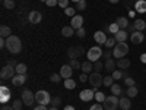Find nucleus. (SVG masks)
<instances>
[{
  "label": "nucleus",
  "mask_w": 146,
  "mask_h": 110,
  "mask_svg": "<svg viewBox=\"0 0 146 110\" xmlns=\"http://www.w3.org/2000/svg\"><path fill=\"white\" fill-rule=\"evenodd\" d=\"M35 101L38 103V104H44V106H47V104H50V103H51V97H50V94H48V91H45V90H40V91H36V93H35Z\"/></svg>",
  "instance_id": "5"
},
{
  "label": "nucleus",
  "mask_w": 146,
  "mask_h": 110,
  "mask_svg": "<svg viewBox=\"0 0 146 110\" xmlns=\"http://www.w3.org/2000/svg\"><path fill=\"white\" fill-rule=\"evenodd\" d=\"M108 2H110V3H118L120 0H108Z\"/></svg>",
  "instance_id": "59"
},
{
  "label": "nucleus",
  "mask_w": 146,
  "mask_h": 110,
  "mask_svg": "<svg viewBox=\"0 0 146 110\" xmlns=\"http://www.w3.org/2000/svg\"><path fill=\"white\" fill-rule=\"evenodd\" d=\"M73 34H75V28H72V27H63L62 28V35L63 37H72Z\"/></svg>",
  "instance_id": "28"
},
{
  "label": "nucleus",
  "mask_w": 146,
  "mask_h": 110,
  "mask_svg": "<svg viewBox=\"0 0 146 110\" xmlns=\"http://www.w3.org/2000/svg\"><path fill=\"white\" fill-rule=\"evenodd\" d=\"M10 97H12V93L7 87H5V85H2L0 87V103H7L10 100Z\"/></svg>",
  "instance_id": "10"
},
{
  "label": "nucleus",
  "mask_w": 146,
  "mask_h": 110,
  "mask_svg": "<svg viewBox=\"0 0 146 110\" xmlns=\"http://www.w3.org/2000/svg\"><path fill=\"white\" fill-rule=\"evenodd\" d=\"M3 6H5L6 9H15V2H13V0H5Z\"/></svg>",
  "instance_id": "44"
},
{
  "label": "nucleus",
  "mask_w": 146,
  "mask_h": 110,
  "mask_svg": "<svg viewBox=\"0 0 146 110\" xmlns=\"http://www.w3.org/2000/svg\"><path fill=\"white\" fill-rule=\"evenodd\" d=\"M105 99H107V97H105V94L102 91H95V100L98 103H104Z\"/></svg>",
  "instance_id": "33"
},
{
  "label": "nucleus",
  "mask_w": 146,
  "mask_h": 110,
  "mask_svg": "<svg viewBox=\"0 0 146 110\" xmlns=\"http://www.w3.org/2000/svg\"><path fill=\"white\" fill-rule=\"evenodd\" d=\"M79 79H80V82H86V81H89V78L86 76V73H82V75L79 76Z\"/></svg>",
  "instance_id": "52"
},
{
  "label": "nucleus",
  "mask_w": 146,
  "mask_h": 110,
  "mask_svg": "<svg viewBox=\"0 0 146 110\" xmlns=\"http://www.w3.org/2000/svg\"><path fill=\"white\" fill-rule=\"evenodd\" d=\"M64 110H75V107H73V106H66Z\"/></svg>",
  "instance_id": "58"
},
{
  "label": "nucleus",
  "mask_w": 146,
  "mask_h": 110,
  "mask_svg": "<svg viewBox=\"0 0 146 110\" xmlns=\"http://www.w3.org/2000/svg\"><path fill=\"white\" fill-rule=\"evenodd\" d=\"M110 88H111V94H113V95H117V97H118L120 94H123V91H121V87H120L118 84H113Z\"/></svg>",
  "instance_id": "31"
},
{
  "label": "nucleus",
  "mask_w": 146,
  "mask_h": 110,
  "mask_svg": "<svg viewBox=\"0 0 146 110\" xmlns=\"http://www.w3.org/2000/svg\"><path fill=\"white\" fill-rule=\"evenodd\" d=\"M137 87L136 85H133V87H127V90H126V95L129 97V99H131V97H136L137 95Z\"/></svg>",
  "instance_id": "27"
},
{
  "label": "nucleus",
  "mask_w": 146,
  "mask_h": 110,
  "mask_svg": "<svg viewBox=\"0 0 146 110\" xmlns=\"http://www.w3.org/2000/svg\"><path fill=\"white\" fill-rule=\"evenodd\" d=\"M27 81V73H16V75L12 78V84L15 85V87H21Z\"/></svg>",
  "instance_id": "11"
},
{
  "label": "nucleus",
  "mask_w": 146,
  "mask_h": 110,
  "mask_svg": "<svg viewBox=\"0 0 146 110\" xmlns=\"http://www.w3.org/2000/svg\"><path fill=\"white\" fill-rule=\"evenodd\" d=\"M102 107H104L102 104L95 103V104H92V106H91V109H89V110H102Z\"/></svg>",
  "instance_id": "50"
},
{
  "label": "nucleus",
  "mask_w": 146,
  "mask_h": 110,
  "mask_svg": "<svg viewBox=\"0 0 146 110\" xmlns=\"http://www.w3.org/2000/svg\"><path fill=\"white\" fill-rule=\"evenodd\" d=\"M50 104H51L53 107H58L60 104H62V99H60V97H53Z\"/></svg>",
  "instance_id": "43"
},
{
  "label": "nucleus",
  "mask_w": 146,
  "mask_h": 110,
  "mask_svg": "<svg viewBox=\"0 0 146 110\" xmlns=\"http://www.w3.org/2000/svg\"><path fill=\"white\" fill-rule=\"evenodd\" d=\"M41 2H47V0H41Z\"/></svg>",
  "instance_id": "62"
},
{
  "label": "nucleus",
  "mask_w": 146,
  "mask_h": 110,
  "mask_svg": "<svg viewBox=\"0 0 146 110\" xmlns=\"http://www.w3.org/2000/svg\"><path fill=\"white\" fill-rule=\"evenodd\" d=\"M16 75V69L15 66H12V65H6L2 68V70H0V78H2V81H7V79H12Z\"/></svg>",
  "instance_id": "4"
},
{
  "label": "nucleus",
  "mask_w": 146,
  "mask_h": 110,
  "mask_svg": "<svg viewBox=\"0 0 146 110\" xmlns=\"http://www.w3.org/2000/svg\"><path fill=\"white\" fill-rule=\"evenodd\" d=\"M129 53V46L124 43H117L115 47H114V52H113V56L115 59H121V57H124L126 54Z\"/></svg>",
  "instance_id": "6"
},
{
  "label": "nucleus",
  "mask_w": 146,
  "mask_h": 110,
  "mask_svg": "<svg viewBox=\"0 0 146 110\" xmlns=\"http://www.w3.org/2000/svg\"><path fill=\"white\" fill-rule=\"evenodd\" d=\"M114 79H126L127 78V72L123 70V69H115L113 72V75H111Z\"/></svg>",
  "instance_id": "21"
},
{
  "label": "nucleus",
  "mask_w": 146,
  "mask_h": 110,
  "mask_svg": "<svg viewBox=\"0 0 146 110\" xmlns=\"http://www.w3.org/2000/svg\"><path fill=\"white\" fill-rule=\"evenodd\" d=\"M70 2H75V3H78V2H80V0H70Z\"/></svg>",
  "instance_id": "60"
},
{
  "label": "nucleus",
  "mask_w": 146,
  "mask_h": 110,
  "mask_svg": "<svg viewBox=\"0 0 146 110\" xmlns=\"http://www.w3.org/2000/svg\"><path fill=\"white\" fill-rule=\"evenodd\" d=\"M76 48H78V53H79V56H83V54H85V48H83L82 46H76Z\"/></svg>",
  "instance_id": "51"
},
{
  "label": "nucleus",
  "mask_w": 146,
  "mask_h": 110,
  "mask_svg": "<svg viewBox=\"0 0 146 110\" xmlns=\"http://www.w3.org/2000/svg\"><path fill=\"white\" fill-rule=\"evenodd\" d=\"M114 38H115L117 43H124V41L127 40V32H126V30H120V31L114 35Z\"/></svg>",
  "instance_id": "20"
},
{
  "label": "nucleus",
  "mask_w": 146,
  "mask_h": 110,
  "mask_svg": "<svg viewBox=\"0 0 146 110\" xmlns=\"http://www.w3.org/2000/svg\"><path fill=\"white\" fill-rule=\"evenodd\" d=\"M127 30H129V32H131V34H133V32H135V31H136V28H135V25H129V27H127Z\"/></svg>",
  "instance_id": "56"
},
{
  "label": "nucleus",
  "mask_w": 146,
  "mask_h": 110,
  "mask_svg": "<svg viewBox=\"0 0 146 110\" xmlns=\"http://www.w3.org/2000/svg\"><path fill=\"white\" fill-rule=\"evenodd\" d=\"M114 44H117V41H115V38H114V37H111V38H108V40H107V43H105V47H107V48H113V47H115Z\"/></svg>",
  "instance_id": "39"
},
{
  "label": "nucleus",
  "mask_w": 146,
  "mask_h": 110,
  "mask_svg": "<svg viewBox=\"0 0 146 110\" xmlns=\"http://www.w3.org/2000/svg\"><path fill=\"white\" fill-rule=\"evenodd\" d=\"M102 68H104V65H102V62H101V60H96V62H94V70L95 72H101L102 70Z\"/></svg>",
  "instance_id": "35"
},
{
  "label": "nucleus",
  "mask_w": 146,
  "mask_h": 110,
  "mask_svg": "<svg viewBox=\"0 0 146 110\" xmlns=\"http://www.w3.org/2000/svg\"><path fill=\"white\" fill-rule=\"evenodd\" d=\"M82 25H83V18L80 15H76V16L72 18V21H70V27L72 28L79 30V28H82Z\"/></svg>",
  "instance_id": "15"
},
{
  "label": "nucleus",
  "mask_w": 146,
  "mask_h": 110,
  "mask_svg": "<svg viewBox=\"0 0 146 110\" xmlns=\"http://www.w3.org/2000/svg\"><path fill=\"white\" fill-rule=\"evenodd\" d=\"M64 13H66L67 16H72V18H73V16H76V9H75V7H66V9H64Z\"/></svg>",
  "instance_id": "38"
},
{
  "label": "nucleus",
  "mask_w": 146,
  "mask_h": 110,
  "mask_svg": "<svg viewBox=\"0 0 146 110\" xmlns=\"http://www.w3.org/2000/svg\"><path fill=\"white\" fill-rule=\"evenodd\" d=\"M12 106H13L15 110H22V106H25V104H23V101H22V99H21V100H15Z\"/></svg>",
  "instance_id": "40"
},
{
  "label": "nucleus",
  "mask_w": 146,
  "mask_h": 110,
  "mask_svg": "<svg viewBox=\"0 0 146 110\" xmlns=\"http://www.w3.org/2000/svg\"><path fill=\"white\" fill-rule=\"evenodd\" d=\"M133 25H135L136 31H145V30H146V22H145L143 19H136Z\"/></svg>",
  "instance_id": "26"
},
{
  "label": "nucleus",
  "mask_w": 146,
  "mask_h": 110,
  "mask_svg": "<svg viewBox=\"0 0 146 110\" xmlns=\"http://www.w3.org/2000/svg\"><path fill=\"white\" fill-rule=\"evenodd\" d=\"M48 110H57V107H51V109H48Z\"/></svg>",
  "instance_id": "61"
},
{
  "label": "nucleus",
  "mask_w": 146,
  "mask_h": 110,
  "mask_svg": "<svg viewBox=\"0 0 146 110\" xmlns=\"http://www.w3.org/2000/svg\"><path fill=\"white\" fill-rule=\"evenodd\" d=\"M75 9L76 10H85V9H86V0H80V2H78Z\"/></svg>",
  "instance_id": "37"
},
{
  "label": "nucleus",
  "mask_w": 146,
  "mask_h": 110,
  "mask_svg": "<svg viewBox=\"0 0 146 110\" xmlns=\"http://www.w3.org/2000/svg\"><path fill=\"white\" fill-rule=\"evenodd\" d=\"M67 56L70 57V60H72V59H78V57H79L78 48H76V47H70L69 50H67Z\"/></svg>",
  "instance_id": "30"
},
{
  "label": "nucleus",
  "mask_w": 146,
  "mask_h": 110,
  "mask_svg": "<svg viewBox=\"0 0 146 110\" xmlns=\"http://www.w3.org/2000/svg\"><path fill=\"white\" fill-rule=\"evenodd\" d=\"M94 40L98 43V44H105L108 38H107V35H105L104 31H96V32L94 34Z\"/></svg>",
  "instance_id": "16"
},
{
  "label": "nucleus",
  "mask_w": 146,
  "mask_h": 110,
  "mask_svg": "<svg viewBox=\"0 0 146 110\" xmlns=\"http://www.w3.org/2000/svg\"><path fill=\"white\" fill-rule=\"evenodd\" d=\"M117 25L120 27V30H127V27L130 25L129 23V19L127 18H124V16H120V18H117Z\"/></svg>",
  "instance_id": "23"
},
{
  "label": "nucleus",
  "mask_w": 146,
  "mask_h": 110,
  "mask_svg": "<svg viewBox=\"0 0 146 110\" xmlns=\"http://www.w3.org/2000/svg\"><path fill=\"white\" fill-rule=\"evenodd\" d=\"M89 82H91V85L94 88H98V87H101V85L104 84V78L100 75L98 72H94V73H91V76H89Z\"/></svg>",
  "instance_id": "8"
},
{
  "label": "nucleus",
  "mask_w": 146,
  "mask_h": 110,
  "mask_svg": "<svg viewBox=\"0 0 146 110\" xmlns=\"http://www.w3.org/2000/svg\"><path fill=\"white\" fill-rule=\"evenodd\" d=\"M2 110H15V109H13V106H6V104H3V106H2Z\"/></svg>",
  "instance_id": "54"
},
{
  "label": "nucleus",
  "mask_w": 146,
  "mask_h": 110,
  "mask_svg": "<svg viewBox=\"0 0 146 110\" xmlns=\"http://www.w3.org/2000/svg\"><path fill=\"white\" fill-rule=\"evenodd\" d=\"M64 87L66 90H75L76 88V81L75 79H64Z\"/></svg>",
  "instance_id": "29"
},
{
  "label": "nucleus",
  "mask_w": 146,
  "mask_h": 110,
  "mask_svg": "<svg viewBox=\"0 0 146 110\" xmlns=\"http://www.w3.org/2000/svg\"><path fill=\"white\" fill-rule=\"evenodd\" d=\"M22 101H23V104H25V106L31 107L34 104V101H35V94H32L31 90H25V91L22 93Z\"/></svg>",
  "instance_id": "7"
},
{
  "label": "nucleus",
  "mask_w": 146,
  "mask_h": 110,
  "mask_svg": "<svg viewBox=\"0 0 146 110\" xmlns=\"http://www.w3.org/2000/svg\"><path fill=\"white\" fill-rule=\"evenodd\" d=\"M62 79H63V78H62V75H60V73H53V75L50 76V81H51V82H56V84L60 82Z\"/></svg>",
  "instance_id": "42"
},
{
  "label": "nucleus",
  "mask_w": 146,
  "mask_h": 110,
  "mask_svg": "<svg viewBox=\"0 0 146 110\" xmlns=\"http://www.w3.org/2000/svg\"><path fill=\"white\" fill-rule=\"evenodd\" d=\"M9 65H12V66H15V68H16V65H18V62H16V60H15V59H10V60H9Z\"/></svg>",
  "instance_id": "55"
},
{
  "label": "nucleus",
  "mask_w": 146,
  "mask_h": 110,
  "mask_svg": "<svg viewBox=\"0 0 146 110\" xmlns=\"http://www.w3.org/2000/svg\"><path fill=\"white\" fill-rule=\"evenodd\" d=\"M15 69H16V73H27V69L28 68H27L25 63H18Z\"/></svg>",
  "instance_id": "34"
},
{
  "label": "nucleus",
  "mask_w": 146,
  "mask_h": 110,
  "mask_svg": "<svg viewBox=\"0 0 146 110\" xmlns=\"http://www.w3.org/2000/svg\"><path fill=\"white\" fill-rule=\"evenodd\" d=\"M135 10L139 13H145L146 12V0H139L135 3Z\"/></svg>",
  "instance_id": "22"
},
{
  "label": "nucleus",
  "mask_w": 146,
  "mask_h": 110,
  "mask_svg": "<svg viewBox=\"0 0 146 110\" xmlns=\"http://www.w3.org/2000/svg\"><path fill=\"white\" fill-rule=\"evenodd\" d=\"M135 2H139V0H135Z\"/></svg>",
  "instance_id": "63"
},
{
  "label": "nucleus",
  "mask_w": 146,
  "mask_h": 110,
  "mask_svg": "<svg viewBox=\"0 0 146 110\" xmlns=\"http://www.w3.org/2000/svg\"><path fill=\"white\" fill-rule=\"evenodd\" d=\"M131 107V101H130V99H129V97H121V99H120V109L121 110H129Z\"/></svg>",
  "instance_id": "19"
},
{
  "label": "nucleus",
  "mask_w": 146,
  "mask_h": 110,
  "mask_svg": "<svg viewBox=\"0 0 146 110\" xmlns=\"http://www.w3.org/2000/svg\"><path fill=\"white\" fill-rule=\"evenodd\" d=\"M28 21H29L31 23H40V22L42 21L41 12H38V10H32L31 13L28 15Z\"/></svg>",
  "instance_id": "13"
},
{
  "label": "nucleus",
  "mask_w": 146,
  "mask_h": 110,
  "mask_svg": "<svg viewBox=\"0 0 146 110\" xmlns=\"http://www.w3.org/2000/svg\"><path fill=\"white\" fill-rule=\"evenodd\" d=\"M102 106H104L105 110H117L120 107V99H118L117 95H113L111 94L110 97H107V99L104 100Z\"/></svg>",
  "instance_id": "2"
},
{
  "label": "nucleus",
  "mask_w": 146,
  "mask_h": 110,
  "mask_svg": "<svg viewBox=\"0 0 146 110\" xmlns=\"http://www.w3.org/2000/svg\"><path fill=\"white\" fill-rule=\"evenodd\" d=\"M124 82H126V87H133V85H136V81L133 79L131 76H127V78L124 79Z\"/></svg>",
  "instance_id": "45"
},
{
  "label": "nucleus",
  "mask_w": 146,
  "mask_h": 110,
  "mask_svg": "<svg viewBox=\"0 0 146 110\" xmlns=\"http://www.w3.org/2000/svg\"><path fill=\"white\" fill-rule=\"evenodd\" d=\"M69 65H70V66H72L73 69H79V68H82V63L79 62V60H78V59H72Z\"/></svg>",
  "instance_id": "36"
},
{
  "label": "nucleus",
  "mask_w": 146,
  "mask_h": 110,
  "mask_svg": "<svg viewBox=\"0 0 146 110\" xmlns=\"http://www.w3.org/2000/svg\"><path fill=\"white\" fill-rule=\"evenodd\" d=\"M95 91H96V88H94L92 91H91V90H83V91H80V94H79V99H80L82 101H91V100L95 99Z\"/></svg>",
  "instance_id": "9"
},
{
  "label": "nucleus",
  "mask_w": 146,
  "mask_h": 110,
  "mask_svg": "<svg viewBox=\"0 0 146 110\" xmlns=\"http://www.w3.org/2000/svg\"><path fill=\"white\" fill-rule=\"evenodd\" d=\"M72 73H73V68L70 65H63L62 68H60V75H62L63 79L72 78Z\"/></svg>",
  "instance_id": "12"
},
{
  "label": "nucleus",
  "mask_w": 146,
  "mask_h": 110,
  "mask_svg": "<svg viewBox=\"0 0 146 110\" xmlns=\"http://www.w3.org/2000/svg\"><path fill=\"white\" fill-rule=\"evenodd\" d=\"M114 84V78L113 76H104V85L105 87H111Z\"/></svg>",
  "instance_id": "41"
},
{
  "label": "nucleus",
  "mask_w": 146,
  "mask_h": 110,
  "mask_svg": "<svg viewBox=\"0 0 146 110\" xmlns=\"http://www.w3.org/2000/svg\"><path fill=\"white\" fill-rule=\"evenodd\" d=\"M34 110H48V109H47V106H44V104H38L36 107H34Z\"/></svg>",
  "instance_id": "53"
},
{
  "label": "nucleus",
  "mask_w": 146,
  "mask_h": 110,
  "mask_svg": "<svg viewBox=\"0 0 146 110\" xmlns=\"http://www.w3.org/2000/svg\"><path fill=\"white\" fill-rule=\"evenodd\" d=\"M130 40H131L133 44H140L145 40V35H143L142 31H135V32L130 35Z\"/></svg>",
  "instance_id": "14"
},
{
  "label": "nucleus",
  "mask_w": 146,
  "mask_h": 110,
  "mask_svg": "<svg viewBox=\"0 0 146 110\" xmlns=\"http://www.w3.org/2000/svg\"><path fill=\"white\" fill-rule=\"evenodd\" d=\"M69 2H70V0H58V6L66 9V7H69Z\"/></svg>",
  "instance_id": "47"
},
{
  "label": "nucleus",
  "mask_w": 146,
  "mask_h": 110,
  "mask_svg": "<svg viewBox=\"0 0 146 110\" xmlns=\"http://www.w3.org/2000/svg\"><path fill=\"white\" fill-rule=\"evenodd\" d=\"M140 62H142V63H146V53H143V54L140 56Z\"/></svg>",
  "instance_id": "57"
},
{
  "label": "nucleus",
  "mask_w": 146,
  "mask_h": 110,
  "mask_svg": "<svg viewBox=\"0 0 146 110\" xmlns=\"http://www.w3.org/2000/svg\"><path fill=\"white\" fill-rule=\"evenodd\" d=\"M86 57H88V60L89 62H96V60H100L101 57H102V50H101V47L100 46H94V47H91L89 50L86 52Z\"/></svg>",
  "instance_id": "3"
},
{
  "label": "nucleus",
  "mask_w": 146,
  "mask_h": 110,
  "mask_svg": "<svg viewBox=\"0 0 146 110\" xmlns=\"http://www.w3.org/2000/svg\"><path fill=\"white\" fill-rule=\"evenodd\" d=\"M6 48L10 53H13V54L21 53V50H22V41H21V38L18 35H10L9 38H6Z\"/></svg>",
  "instance_id": "1"
},
{
  "label": "nucleus",
  "mask_w": 146,
  "mask_h": 110,
  "mask_svg": "<svg viewBox=\"0 0 146 110\" xmlns=\"http://www.w3.org/2000/svg\"><path fill=\"white\" fill-rule=\"evenodd\" d=\"M45 5H47L48 7H53V6L58 5V0H47V2H45Z\"/></svg>",
  "instance_id": "49"
},
{
  "label": "nucleus",
  "mask_w": 146,
  "mask_h": 110,
  "mask_svg": "<svg viewBox=\"0 0 146 110\" xmlns=\"http://www.w3.org/2000/svg\"><path fill=\"white\" fill-rule=\"evenodd\" d=\"M0 35H2V38H9L12 35V30L6 25H2L0 27Z\"/></svg>",
  "instance_id": "24"
},
{
  "label": "nucleus",
  "mask_w": 146,
  "mask_h": 110,
  "mask_svg": "<svg viewBox=\"0 0 146 110\" xmlns=\"http://www.w3.org/2000/svg\"><path fill=\"white\" fill-rule=\"evenodd\" d=\"M111 56H113V53H111V50H110V48H107V50L102 53V57L107 60V59H111Z\"/></svg>",
  "instance_id": "48"
},
{
  "label": "nucleus",
  "mask_w": 146,
  "mask_h": 110,
  "mask_svg": "<svg viewBox=\"0 0 146 110\" xmlns=\"http://www.w3.org/2000/svg\"><path fill=\"white\" fill-rule=\"evenodd\" d=\"M117 66V62H114V59H107L105 60V63H104V69L107 70V72H114L115 68Z\"/></svg>",
  "instance_id": "18"
},
{
  "label": "nucleus",
  "mask_w": 146,
  "mask_h": 110,
  "mask_svg": "<svg viewBox=\"0 0 146 110\" xmlns=\"http://www.w3.org/2000/svg\"><path fill=\"white\" fill-rule=\"evenodd\" d=\"M76 35L79 37V38H83L85 35H86V31H85V28L82 27V28H79V30H76Z\"/></svg>",
  "instance_id": "46"
},
{
  "label": "nucleus",
  "mask_w": 146,
  "mask_h": 110,
  "mask_svg": "<svg viewBox=\"0 0 146 110\" xmlns=\"http://www.w3.org/2000/svg\"><path fill=\"white\" fill-rule=\"evenodd\" d=\"M80 69L83 70V73H91L92 69H94V63L89 62V60H86V62L82 63V68H80Z\"/></svg>",
  "instance_id": "25"
},
{
  "label": "nucleus",
  "mask_w": 146,
  "mask_h": 110,
  "mask_svg": "<svg viewBox=\"0 0 146 110\" xmlns=\"http://www.w3.org/2000/svg\"><path fill=\"white\" fill-rule=\"evenodd\" d=\"M117 68L123 69V70H127V69L130 68V60H129V59H126V57L118 59V60H117Z\"/></svg>",
  "instance_id": "17"
},
{
  "label": "nucleus",
  "mask_w": 146,
  "mask_h": 110,
  "mask_svg": "<svg viewBox=\"0 0 146 110\" xmlns=\"http://www.w3.org/2000/svg\"><path fill=\"white\" fill-rule=\"evenodd\" d=\"M108 28H110V32H111L113 34V37L120 31V27L117 25V22H113V23H110V25H108Z\"/></svg>",
  "instance_id": "32"
}]
</instances>
